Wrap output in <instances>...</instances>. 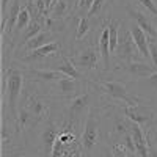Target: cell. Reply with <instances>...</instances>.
I'll list each match as a JSON object with an SVG mask.
<instances>
[{"instance_id": "7", "label": "cell", "mask_w": 157, "mask_h": 157, "mask_svg": "<svg viewBox=\"0 0 157 157\" xmlns=\"http://www.w3.org/2000/svg\"><path fill=\"white\" fill-rule=\"evenodd\" d=\"M115 58L118 61V64L121 63H132V61H145L140 54V50L134 41L132 35H130L129 29H126L121 36H120V41H118V46L115 49Z\"/></svg>"}, {"instance_id": "27", "label": "cell", "mask_w": 157, "mask_h": 157, "mask_svg": "<svg viewBox=\"0 0 157 157\" xmlns=\"http://www.w3.org/2000/svg\"><path fill=\"white\" fill-rule=\"evenodd\" d=\"M113 148V152H115V157H129V154H127V151L123 148V146H120V145H113L112 146Z\"/></svg>"}, {"instance_id": "12", "label": "cell", "mask_w": 157, "mask_h": 157, "mask_svg": "<svg viewBox=\"0 0 157 157\" xmlns=\"http://www.w3.org/2000/svg\"><path fill=\"white\" fill-rule=\"evenodd\" d=\"M118 68L123 69L129 77H132V78H143V77H148V75H151L157 71V68L154 66V64L148 63V61L121 63V64H118Z\"/></svg>"}, {"instance_id": "11", "label": "cell", "mask_w": 157, "mask_h": 157, "mask_svg": "<svg viewBox=\"0 0 157 157\" xmlns=\"http://www.w3.org/2000/svg\"><path fill=\"white\" fill-rule=\"evenodd\" d=\"M60 50H61V44L58 41H52V43H49L43 47H39V49H35V50H30V52H24V55L19 58V61L27 64V66H30V64H33V63L46 60L49 57H54Z\"/></svg>"}, {"instance_id": "26", "label": "cell", "mask_w": 157, "mask_h": 157, "mask_svg": "<svg viewBox=\"0 0 157 157\" xmlns=\"http://www.w3.org/2000/svg\"><path fill=\"white\" fill-rule=\"evenodd\" d=\"M11 5V0H0V14H2V19L6 17L8 13V6Z\"/></svg>"}, {"instance_id": "2", "label": "cell", "mask_w": 157, "mask_h": 157, "mask_svg": "<svg viewBox=\"0 0 157 157\" xmlns=\"http://www.w3.org/2000/svg\"><path fill=\"white\" fill-rule=\"evenodd\" d=\"M3 74H6V90L2 93V112H6L10 109V116L13 121H16L17 107L22 98V86H24V78L25 72L24 69L11 64L10 68L2 69Z\"/></svg>"}, {"instance_id": "29", "label": "cell", "mask_w": 157, "mask_h": 157, "mask_svg": "<svg viewBox=\"0 0 157 157\" xmlns=\"http://www.w3.org/2000/svg\"><path fill=\"white\" fill-rule=\"evenodd\" d=\"M102 157H115L113 148H110V146H105V148H104V152H102Z\"/></svg>"}, {"instance_id": "28", "label": "cell", "mask_w": 157, "mask_h": 157, "mask_svg": "<svg viewBox=\"0 0 157 157\" xmlns=\"http://www.w3.org/2000/svg\"><path fill=\"white\" fill-rule=\"evenodd\" d=\"M2 152H10V157H32V155H29L27 152H24V151H17L16 148L14 149H8V151H2ZM2 157H6V155H2Z\"/></svg>"}, {"instance_id": "6", "label": "cell", "mask_w": 157, "mask_h": 157, "mask_svg": "<svg viewBox=\"0 0 157 157\" xmlns=\"http://www.w3.org/2000/svg\"><path fill=\"white\" fill-rule=\"evenodd\" d=\"M101 140V107L94 105L90 110L86 121L80 135V145L83 148V152L88 154Z\"/></svg>"}, {"instance_id": "19", "label": "cell", "mask_w": 157, "mask_h": 157, "mask_svg": "<svg viewBox=\"0 0 157 157\" xmlns=\"http://www.w3.org/2000/svg\"><path fill=\"white\" fill-rule=\"evenodd\" d=\"M44 25H46V22H44V21H32V22H30V25H29V29L25 30V33L22 35V36H24L22 43L25 44L27 41H30L32 38H35L38 33H41V32H43V29H44Z\"/></svg>"}, {"instance_id": "16", "label": "cell", "mask_w": 157, "mask_h": 157, "mask_svg": "<svg viewBox=\"0 0 157 157\" xmlns=\"http://www.w3.org/2000/svg\"><path fill=\"white\" fill-rule=\"evenodd\" d=\"M55 36V32H52V30H43L41 33H38L35 38H32L30 41H27L24 44V52H30V50H35V49H39V47H43L52 41H55L54 39Z\"/></svg>"}, {"instance_id": "3", "label": "cell", "mask_w": 157, "mask_h": 157, "mask_svg": "<svg viewBox=\"0 0 157 157\" xmlns=\"http://www.w3.org/2000/svg\"><path fill=\"white\" fill-rule=\"evenodd\" d=\"M90 83L96 88V91H99L101 94L107 96L112 101H121L127 105H134V104H140V98L138 96H132L127 90V83L116 80V78H110V77H94V78H88Z\"/></svg>"}, {"instance_id": "25", "label": "cell", "mask_w": 157, "mask_h": 157, "mask_svg": "<svg viewBox=\"0 0 157 157\" xmlns=\"http://www.w3.org/2000/svg\"><path fill=\"white\" fill-rule=\"evenodd\" d=\"M149 43V54H151V63L157 68V39H151L148 38Z\"/></svg>"}, {"instance_id": "21", "label": "cell", "mask_w": 157, "mask_h": 157, "mask_svg": "<svg viewBox=\"0 0 157 157\" xmlns=\"http://www.w3.org/2000/svg\"><path fill=\"white\" fill-rule=\"evenodd\" d=\"M94 0H75V10L80 13V16H86Z\"/></svg>"}, {"instance_id": "4", "label": "cell", "mask_w": 157, "mask_h": 157, "mask_svg": "<svg viewBox=\"0 0 157 157\" xmlns=\"http://www.w3.org/2000/svg\"><path fill=\"white\" fill-rule=\"evenodd\" d=\"M88 86H90V80H85V78H72V77H68V75H63L57 82L46 86L47 88L46 94L49 98H54V99L69 101V99L78 96L80 93H83Z\"/></svg>"}, {"instance_id": "30", "label": "cell", "mask_w": 157, "mask_h": 157, "mask_svg": "<svg viewBox=\"0 0 157 157\" xmlns=\"http://www.w3.org/2000/svg\"><path fill=\"white\" fill-rule=\"evenodd\" d=\"M152 129H154V132L157 134V120L154 121V124H152Z\"/></svg>"}, {"instance_id": "14", "label": "cell", "mask_w": 157, "mask_h": 157, "mask_svg": "<svg viewBox=\"0 0 157 157\" xmlns=\"http://www.w3.org/2000/svg\"><path fill=\"white\" fill-rule=\"evenodd\" d=\"M127 29H129L130 35H132V38H134V41H135V44H137L138 50H140V54H141L143 60L148 61V63H151L149 43H148V36H146V33L143 32V30L138 27V25H137L135 22H132V24H130Z\"/></svg>"}, {"instance_id": "18", "label": "cell", "mask_w": 157, "mask_h": 157, "mask_svg": "<svg viewBox=\"0 0 157 157\" xmlns=\"http://www.w3.org/2000/svg\"><path fill=\"white\" fill-rule=\"evenodd\" d=\"M91 30V19L88 16H78L77 17V30H75V43H80Z\"/></svg>"}, {"instance_id": "15", "label": "cell", "mask_w": 157, "mask_h": 157, "mask_svg": "<svg viewBox=\"0 0 157 157\" xmlns=\"http://www.w3.org/2000/svg\"><path fill=\"white\" fill-rule=\"evenodd\" d=\"M49 69H54V71H58L68 77H72V78H86L85 75H82L78 72V69L74 66V63L71 61V58L66 55V54H61V61L58 64H52L49 66Z\"/></svg>"}, {"instance_id": "8", "label": "cell", "mask_w": 157, "mask_h": 157, "mask_svg": "<svg viewBox=\"0 0 157 157\" xmlns=\"http://www.w3.org/2000/svg\"><path fill=\"white\" fill-rule=\"evenodd\" d=\"M39 126H41V129L38 130V137H39L38 143H39V148H41V155L49 157L52 148L55 145V140L58 138V134L61 130V124H58L54 118H49L47 121H44Z\"/></svg>"}, {"instance_id": "17", "label": "cell", "mask_w": 157, "mask_h": 157, "mask_svg": "<svg viewBox=\"0 0 157 157\" xmlns=\"http://www.w3.org/2000/svg\"><path fill=\"white\" fill-rule=\"evenodd\" d=\"M107 25H109V38H110V52L113 54L118 46V41H120V21L110 17L107 21Z\"/></svg>"}, {"instance_id": "10", "label": "cell", "mask_w": 157, "mask_h": 157, "mask_svg": "<svg viewBox=\"0 0 157 157\" xmlns=\"http://www.w3.org/2000/svg\"><path fill=\"white\" fill-rule=\"evenodd\" d=\"M126 11H127V16L132 21H135V24L146 33L148 38L157 39V27L154 24V19L151 16H148V13H145L143 10H140L135 5H127Z\"/></svg>"}, {"instance_id": "20", "label": "cell", "mask_w": 157, "mask_h": 157, "mask_svg": "<svg viewBox=\"0 0 157 157\" xmlns=\"http://www.w3.org/2000/svg\"><path fill=\"white\" fill-rule=\"evenodd\" d=\"M138 85H141V86H148V88L152 91L154 94H157V71H155L154 74L148 75V77H143V78H140Z\"/></svg>"}, {"instance_id": "5", "label": "cell", "mask_w": 157, "mask_h": 157, "mask_svg": "<svg viewBox=\"0 0 157 157\" xmlns=\"http://www.w3.org/2000/svg\"><path fill=\"white\" fill-rule=\"evenodd\" d=\"M69 58L82 75H86L90 72H98L99 61H102L98 43H90L85 47H82L80 50L72 52Z\"/></svg>"}, {"instance_id": "24", "label": "cell", "mask_w": 157, "mask_h": 157, "mask_svg": "<svg viewBox=\"0 0 157 157\" xmlns=\"http://www.w3.org/2000/svg\"><path fill=\"white\" fill-rule=\"evenodd\" d=\"M83 155V148L80 145V141L77 143V145H74L72 148H69L66 152L63 154V157H82Z\"/></svg>"}, {"instance_id": "22", "label": "cell", "mask_w": 157, "mask_h": 157, "mask_svg": "<svg viewBox=\"0 0 157 157\" xmlns=\"http://www.w3.org/2000/svg\"><path fill=\"white\" fill-rule=\"evenodd\" d=\"M137 2L149 13V16H151L152 19L157 17V5H155L154 0H137Z\"/></svg>"}, {"instance_id": "1", "label": "cell", "mask_w": 157, "mask_h": 157, "mask_svg": "<svg viewBox=\"0 0 157 157\" xmlns=\"http://www.w3.org/2000/svg\"><path fill=\"white\" fill-rule=\"evenodd\" d=\"M96 88L90 83V86L80 93L78 96L66 101V110L63 113V120H61V126H66L72 130H75L77 134H80V129H83L86 116L90 113V110L94 107V96H96ZM82 135V134H80Z\"/></svg>"}, {"instance_id": "9", "label": "cell", "mask_w": 157, "mask_h": 157, "mask_svg": "<svg viewBox=\"0 0 157 157\" xmlns=\"http://www.w3.org/2000/svg\"><path fill=\"white\" fill-rule=\"evenodd\" d=\"M123 113L129 118L130 121L134 123H138L141 126H152L154 121H155V113L152 109H149L148 105H141L140 104H134V105H124L121 107Z\"/></svg>"}, {"instance_id": "13", "label": "cell", "mask_w": 157, "mask_h": 157, "mask_svg": "<svg viewBox=\"0 0 157 157\" xmlns=\"http://www.w3.org/2000/svg\"><path fill=\"white\" fill-rule=\"evenodd\" d=\"M96 43H98V47H99V54H101V58H102V71L107 72L110 69V38H109V25L107 22L102 25V32H101V36L96 38Z\"/></svg>"}, {"instance_id": "23", "label": "cell", "mask_w": 157, "mask_h": 157, "mask_svg": "<svg viewBox=\"0 0 157 157\" xmlns=\"http://www.w3.org/2000/svg\"><path fill=\"white\" fill-rule=\"evenodd\" d=\"M105 2H107V0H94L93 5H91V10H90V13H88L86 16H88L90 19L99 16L101 11H102V8H104V5H105Z\"/></svg>"}]
</instances>
